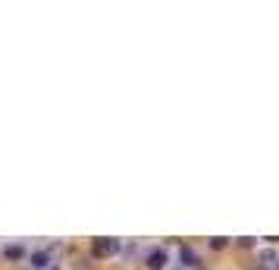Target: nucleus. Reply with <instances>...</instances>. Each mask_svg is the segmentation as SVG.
I'll list each match as a JSON object with an SVG mask.
<instances>
[{
	"label": "nucleus",
	"instance_id": "f257e3e1",
	"mask_svg": "<svg viewBox=\"0 0 279 270\" xmlns=\"http://www.w3.org/2000/svg\"><path fill=\"white\" fill-rule=\"evenodd\" d=\"M116 251H119V242L110 239V236H101V239L91 242V255L95 258H110V255H116Z\"/></svg>",
	"mask_w": 279,
	"mask_h": 270
},
{
	"label": "nucleus",
	"instance_id": "f03ea898",
	"mask_svg": "<svg viewBox=\"0 0 279 270\" xmlns=\"http://www.w3.org/2000/svg\"><path fill=\"white\" fill-rule=\"evenodd\" d=\"M163 264H166V251L154 248L151 255H147V267H151V270H163Z\"/></svg>",
	"mask_w": 279,
	"mask_h": 270
},
{
	"label": "nucleus",
	"instance_id": "7ed1b4c3",
	"mask_svg": "<svg viewBox=\"0 0 279 270\" xmlns=\"http://www.w3.org/2000/svg\"><path fill=\"white\" fill-rule=\"evenodd\" d=\"M28 261H32V267L38 270V267H47V261H50V251H32L28 255Z\"/></svg>",
	"mask_w": 279,
	"mask_h": 270
},
{
	"label": "nucleus",
	"instance_id": "20e7f679",
	"mask_svg": "<svg viewBox=\"0 0 279 270\" xmlns=\"http://www.w3.org/2000/svg\"><path fill=\"white\" fill-rule=\"evenodd\" d=\"M4 258L19 261V258H25V248H22V245H7V248H4Z\"/></svg>",
	"mask_w": 279,
	"mask_h": 270
},
{
	"label": "nucleus",
	"instance_id": "39448f33",
	"mask_svg": "<svg viewBox=\"0 0 279 270\" xmlns=\"http://www.w3.org/2000/svg\"><path fill=\"white\" fill-rule=\"evenodd\" d=\"M179 258H182V264H189V267H195V264H198V255H195L192 248H182V255H179Z\"/></svg>",
	"mask_w": 279,
	"mask_h": 270
},
{
	"label": "nucleus",
	"instance_id": "423d86ee",
	"mask_svg": "<svg viewBox=\"0 0 279 270\" xmlns=\"http://www.w3.org/2000/svg\"><path fill=\"white\" fill-rule=\"evenodd\" d=\"M229 245V239H223V236H216V239H210V248H216V251H223Z\"/></svg>",
	"mask_w": 279,
	"mask_h": 270
},
{
	"label": "nucleus",
	"instance_id": "0eeeda50",
	"mask_svg": "<svg viewBox=\"0 0 279 270\" xmlns=\"http://www.w3.org/2000/svg\"><path fill=\"white\" fill-rule=\"evenodd\" d=\"M260 261H267V264H276V261H279V258H276V255H273V251H260Z\"/></svg>",
	"mask_w": 279,
	"mask_h": 270
}]
</instances>
